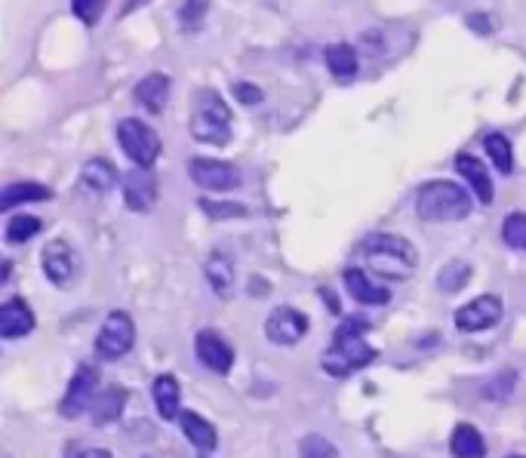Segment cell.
I'll use <instances>...</instances> for the list:
<instances>
[{
	"label": "cell",
	"instance_id": "6da1fadb",
	"mask_svg": "<svg viewBox=\"0 0 526 458\" xmlns=\"http://www.w3.org/2000/svg\"><path fill=\"white\" fill-rule=\"evenodd\" d=\"M357 256L367 265L363 271L385 280H407L419 265L416 246L400 234H370L357 246Z\"/></svg>",
	"mask_w": 526,
	"mask_h": 458
},
{
	"label": "cell",
	"instance_id": "7a4b0ae2",
	"mask_svg": "<svg viewBox=\"0 0 526 458\" xmlns=\"http://www.w3.org/2000/svg\"><path fill=\"white\" fill-rule=\"evenodd\" d=\"M363 332H367V323L360 317H348L333 336V345L327 348V354L320 357V366L327 376L333 379H348L351 372L370 366L376 360V351L367 345L363 339Z\"/></svg>",
	"mask_w": 526,
	"mask_h": 458
},
{
	"label": "cell",
	"instance_id": "3957f363",
	"mask_svg": "<svg viewBox=\"0 0 526 458\" xmlns=\"http://www.w3.org/2000/svg\"><path fill=\"white\" fill-rule=\"evenodd\" d=\"M416 216L422 222H434V225L462 222L471 216V194L462 185L447 182V179L425 182L416 191Z\"/></svg>",
	"mask_w": 526,
	"mask_h": 458
},
{
	"label": "cell",
	"instance_id": "277c9868",
	"mask_svg": "<svg viewBox=\"0 0 526 458\" xmlns=\"http://www.w3.org/2000/svg\"><path fill=\"white\" fill-rule=\"evenodd\" d=\"M191 139L200 145H228L231 142V108L216 90H200L194 96Z\"/></svg>",
	"mask_w": 526,
	"mask_h": 458
},
{
	"label": "cell",
	"instance_id": "5b68a950",
	"mask_svg": "<svg viewBox=\"0 0 526 458\" xmlns=\"http://www.w3.org/2000/svg\"><path fill=\"white\" fill-rule=\"evenodd\" d=\"M117 142L124 148V154L136 166H142V170H151L154 160L160 157V136L139 117H124L117 123Z\"/></svg>",
	"mask_w": 526,
	"mask_h": 458
},
{
	"label": "cell",
	"instance_id": "8992f818",
	"mask_svg": "<svg viewBox=\"0 0 526 458\" xmlns=\"http://www.w3.org/2000/svg\"><path fill=\"white\" fill-rule=\"evenodd\" d=\"M136 345V323L127 311H111L102 320V329L96 336V357L105 363H114L127 357Z\"/></svg>",
	"mask_w": 526,
	"mask_h": 458
},
{
	"label": "cell",
	"instance_id": "52a82bcc",
	"mask_svg": "<svg viewBox=\"0 0 526 458\" xmlns=\"http://www.w3.org/2000/svg\"><path fill=\"white\" fill-rule=\"evenodd\" d=\"M188 176H191L194 185H200L204 191H219V194L234 191V188H240V182H244L234 163L213 160V157H194V160H188Z\"/></svg>",
	"mask_w": 526,
	"mask_h": 458
},
{
	"label": "cell",
	"instance_id": "ba28073f",
	"mask_svg": "<svg viewBox=\"0 0 526 458\" xmlns=\"http://www.w3.org/2000/svg\"><path fill=\"white\" fill-rule=\"evenodd\" d=\"M99 394V369L93 363H80L74 379L68 382V391L59 403V412L65 415V419H77V415H84L93 400Z\"/></svg>",
	"mask_w": 526,
	"mask_h": 458
},
{
	"label": "cell",
	"instance_id": "9c48e42d",
	"mask_svg": "<svg viewBox=\"0 0 526 458\" xmlns=\"http://www.w3.org/2000/svg\"><path fill=\"white\" fill-rule=\"evenodd\" d=\"M308 336V317L299 308L280 305L265 317V339L280 348H293Z\"/></svg>",
	"mask_w": 526,
	"mask_h": 458
},
{
	"label": "cell",
	"instance_id": "30bf717a",
	"mask_svg": "<svg viewBox=\"0 0 526 458\" xmlns=\"http://www.w3.org/2000/svg\"><path fill=\"white\" fill-rule=\"evenodd\" d=\"M40 265H44L47 280L59 289H68L77 280V271H80L74 246L65 243V240H50L44 246V253H40Z\"/></svg>",
	"mask_w": 526,
	"mask_h": 458
},
{
	"label": "cell",
	"instance_id": "8fae6325",
	"mask_svg": "<svg viewBox=\"0 0 526 458\" xmlns=\"http://www.w3.org/2000/svg\"><path fill=\"white\" fill-rule=\"evenodd\" d=\"M194 354L216 376H228L234 366V348L228 339H222L216 329H200L194 336Z\"/></svg>",
	"mask_w": 526,
	"mask_h": 458
},
{
	"label": "cell",
	"instance_id": "7c38bea8",
	"mask_svg": "<svg viewBox=\"0 0 526 458\" xmlns=\"http://www.w3.org/2000/svg\"><path fill=\"white\" fill-rule=\"evenodd\" d=\"M502 314H505V305L499 296H477L456 311V326L462 332H483V329L499 326Z\"/></svg>",
	"mask_w": 526,
	"mask_h": 458
},
{
	"label": "cell",
	"instance_id": "4fadbf2b",
	"mask_svg": "<svg viewBox=\"0 0 526 458\" xmlns=\"http://www.w3.org/2000/svg\"><path fill=\"white\" fill-rule=\"evenodd\" d=\"M345 280V289H348V296L360 305H373V308H382L391 302V293H388V286H382L370 271H363V268H348L342 274Z\"/></svg>",
	"mask_w": 526,
	"mask_h": 458
},
{
	"label": "cell",
	"instance_id": "5bb4252c",
	"mask_svg": "<svg viewBox=\"0 0 526 458\" xmlns=\"http://www.w3.org/2000/svg\"><path fill=\"white\" fill-rule=\"evenodd\" d=\"M124 203H127V210H133V213L154 210L157 182H154L151 170H142V166H136V170H130L124 176Z\"/></svg>",
	"mask_w": 526,
	"mask_h": 458
},
{
	"label": "cell",
	"instance_id": "9a60e30c",
	"mask_svg": "<svg viewBox=\"0 0 526 458\" xmlns=\"http://www.w3.org/2000/svg\"><path fill=\"white\" fill-rule=\"evenodd\" d=\"M456 173L468 182V188L474 191V197L480 203H493V197H496L493 176H490V170L474 154H459L456 157Z\"/></svg>",
	"mask_w": 526,
	"mask_h": 458
},
{
	"label": "cell",
	"instance_id": "2e32d148",
	"mask_svg": "<svg viewBox=\"0 0 526 458\" xmlns=\"http://www.w3.org/2000/svg\"><path fill=\"white\" fill-rule=\"evenodd\" d=\"M133 99L148 111V114H160L167 108V99H170V77L167 74H148L136 83V90H133Z\"/></svg>",
	"mask_w": 526,
	"mask_h": 458
},
{
	"label": "cell",
	"instance_id": "e0dca14e",
	"mask_svg": "<svg viewBox=\"0 0 526 458\" xmlns=\"http://www.w3.org/2000/svg\"><path fill=\"white\" fill-rule=\"evenodd\" d=\"M34 329V311L22 299H7L0 308V339H22Z\"/></svg>",
	"mask_w": 526,
	"mask_h": 458
},
{
	"label": "cell",
	"instance_id": "ac0fdd59",
	"mask_svg": "<svg viewBox=\"0 0 526 458\" xmlns=\"http://www.w3.org/2000/svg\"><path fill=\"white\" fill-rule=\"evenodd\" d=\"M151 394H154V403H157V412L164 422H173L182 415V388L176 382V376H170V372H160V376L154 379L151 385Z\"/></svg>",
	"mask_w": 526,
	"mask_h": 458
},
{
	"label": "cell",
	"instance_id": "d6986e66",
	"mask_svg": "<svg viewBox=\"0 0 526 458\" xmlns=\"http://www.w3.org/2000/svg\"><path fill=\"white\" fill-rule=\"evenodd\" d=\"M124 409H127V391L120 385H108L96 394V400L90 406V415H93L96 425H111L124 415Z\"/></svg>",
	"mask_w": 526,
	"mask_h": 458
},
{
	"label": "cell",
	"instance_id": "ffe728a7",
	"mask_svg": "<svg viewBox=\"0 0 526 458\" xmlns=\"http://www.w3.org/2000/svg\"><path fill=\"white\" fill-rule=\"evenodd\" d=\"M179 428H182V434L188 437V443H191L194 449H200V452H213L216 443H219L216 428L204 419V415H197V412H191V409H185V412L179 415Z\"/></svg>",
	"mask_w": 526,
	"mask_h": 458
},
{
	"label": "cell",
	"instance_id": "44dd1931",
	"mask_svg": "<svg viewBox=\"0 0 526 458\" xmlns=\"http://www.w3.org/2000/svg\"><path fill=\"white\" fill-rule=\"evenodd\" d=\"M204 274H207V283L213 286V293L219 299H231V293H234V262L225 253L216 249L204 265Z\"/></svg>",
	"mask_w": 526,
	"mask_h": 458
},
{
	"label": "cell",
	"instance_id": "7402d4cb",
	"mask_svg": "<svg viewBox=\"0 0 526 458\" xmlns=\"http://www.w3.org/2000/svg\"><path fill=\"white\" fill-rule=\"evenodd\" d=\"M450 452L456 458H487V440H483V434L474 425L459 422L450 437Z\"/></svg>",
	"mask_w": 526,
	"mask_h": 458
},
{
	"label": "cell",
	"instance_id": "603a6c76",
	"mask_svg": "<svg viewBox=\"0 0 526 458\" xmlns=\"http://www.w3.org/2000/svg\"><path fill=\"white\" fill-rule=\"evenodd\" d=\"M80 182H84V188H90L93 194H105L117 185V170L114 163L105 160V157H93L84 163V170H80Z\"/></svg>",
	"mask_w": 526,
	"mask_h": 458
},
{
	"label": "cell",
	"instance_id": "cb8c5ba5",
	"mask_svg": "<svg viewBox=\"0 0 526 458\" xmlns=\"http://www.w3.org/2000/svg\"><path fill=\"white\" fill-rule=\"evenodd\" d=\"M50 197H53V191L40 182H13L0 191V210L10 213L19 203H37V200H50Z\"/></svg>",
	"mask_w": 526,
	"mask_h": 458
},
{
	"label": "cell",
	"instance_id": "d4e9b609",
	"mask_svg": "<svg viewBox=\"0 0 526 458\" xmlns=\"http://www.w3.org/2000/svg\"><path fill=\"white\" fill-rule=\"evenodd\" d=\"M323 59H327L330 74L339 77V80L354 77V74H357V65H360V62H357V50L348 47V44H330L327 53H323Z\"/></svg>",
	"mask_w": 526,
	"mask_h": 458
},
{
	"label": "cell",
	"instance_id": "484cf974",
	"mask_svg": "<svg viewBox=\"0 0 526 458\" xmlns=\"http://www.w3.org/2000/svg\"><path fill=\"white\" fill-rule=\"evenodd\" d=\"M483 148H487L493 166L502 173V176H511L514 170V151H511V142L502 136V133H490L487 139H483Z\"/></svg>",
	"mask_w": 526,
	"mask_h": 458
},
{
	"label": "cell",
	"instance_id": "4316f807",
	"mask_svg": "<svg viewBox=\"0 0 526 458\" xmlns=\"http://www.w3.org/2000/svg\"><path fill=\"white\" fill-rule=\"evenodd\" d=\"M468 280H471V268L465 262H450V265H443L440 274H437V286L443 289V293H459Z\"/></svg>",
	"mask_w": 526,
	"mask_h": 458
},
{
	"label": "cell",
	"instance_id": "83f0119b",
	"mask_svg": "<svg viewBox=\"0 0 526 458\" xmlns=\"http://www.w3.org/2000/svg\"><path fill=\"white\" fill-rule=\"evenodd\" d=\"M299 458H339V449L323 434H305L299 440Z\"/></svg>",
	"mask_w": 526,
	"mask_h": 458
},
{
	"label": "cell",
	"instance_id": "f1b7e54d",
	"mask_svg": "<svg viewBox=\"0 0 526 458\" xmlns=\"http://www.w3.org/2000/svg\"><path fill=\"white\" fill-rule=\"evenodd\" d=\"M40 234V219L37 216H13L10 222H7V231H4V237H7V243H28L31 237H37Z\"/></svg>",
	"mask_w": 526,
	"mask_h": 458
},
{
	"label": "cell",
	"instance_id": "f546056e",
	"mask_svg": "<svg viewBox=\"0 0 526 458\" xmlns=\"http://www.w3.org/2000/svg\"><path fill=\"white\" fill-rule=\"evenodd\" d=\"M197 203H200V210H204L210 219H244L247 216V206H240L234 200H210V197H204Z\"/></svg>",
	"mask_w": 526,
	"mask_h": 458
},
{
	"label": "cell",
	"instance_id": "4dcf8cb0",
	"mask_svg": "<svg viewBox=\"0 0 526 458\" xmlns=\"http://www.w3.org/2000/svg\"><path fill=\"white\" fill-rule=\"evenodd\" d=\"M514 385H517V372L505 369V372H499V376H493V382L483 385V397H487L490 403H502V400L511 397Z\"/></svg>",
	"mask_w": 526,
	"mask_h": 458
},
{
	"label": "cell",
	"instance_id": "1f68e13d",
	"mask_svg": "<svg viewBox=\"0 0 526 458\" xmlns=\"http://www.w3.org/2000/svg\"><path fill=\"white\" fill-rule=\"evenodd\" d=\"M502 240L511 249H523L526 253V213H508L502 222Z\"/></svg>",
	"mask_w": 526,
	"mask_h": 458
},
{
	"label": "cell",
	"instance_id": "d6a6232c",
	"mask_svg": "<svg viewBox=\"0 0 526 458\" xmlns=\"http://www.w3.org/2000/svg\"><path fill=\"white\" fill-rule=\"evenodd\" d=\"M105 10H108V0H71V13L84 22L87 28L99 25Z\"/></svg>",
	"mask_w": 526,
	"mask_h": 458
},
{
	"label": "cell",
	"instance_id": "836d02e7",
	"mask_svg": "<svg viewBox=\"0 0 526 458\" xmlns=\"http://www.w3.org/2000/svg\"><path fill=\"white\" fill-rule=\"evenodd\" d=\"M204 13H207V0H185V7H182L179 19H182V25L194 28L200 19H204Z\"/></svg>",
	"mask_w": 526,
	"mask_h": 458
},
{
	"label": "cell",
	"instance_id": "e575fe53",
	"mask_svg": "<svg viewBox=\"0 0 526 458\" xmlns=\"http://www.w3.org/2000/svg\"><path fill=\"white\" fill-rule=\"evenodd\" d=\"M234 96L244 105H259L262 102V90L253 87V83H234Z\"/></svg>",
	"mask_w": 526,
	"mask_h": 458
},
{
	"label": "cell",
	"instance_id": "d590c367",
	"mask_svg": "<svg viewBox=\"0 0 526 458\" xmlns=\"http://www.w3.org/2000/svg\"><path fill=\"white\" fill-rule=\"evenodd\" d=\"M65 458H111V452L99 449V446H71L65 452Z\"/></svg>",
	"mask_w": 526,
	"mask_h": 458
},
{
	"label": "cell",
	"instance_id": "8d00e7d4",
	"mask_svg": "<svg viewBox=\"0 0 526 458\" xmlns=\"http://www.w3.org/2000/svg\"><path fill=\"white\" fill-rule=\"evenodd\" d=\"M511 458H526V455H511Z\"/></svg>",
	"mask_w": 526,
	"mask_h": 458
}]
</instances>
